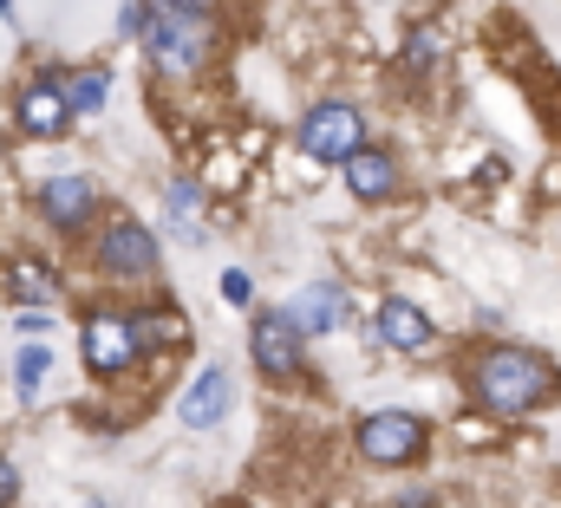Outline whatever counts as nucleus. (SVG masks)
<instances>
[{
  "mask_svg": "<svg viewBox=\"0 0 561 508\" xmlns=\"http://www.w3.org/2000/svg\"><path fill=\"white\" fill-rule=\"evenodd\" d=\"M470 391H477V404H490L496 417H523V411L549 404L556 372H549V359H536V353L496 346V353H483V359L470 366Z\"/></svg>",
  "mask_w": 561,
  "mask_h": 508,
  "instance_id": "1",
  "label": "nucleus"
},
{
  "mask_svg": "<svg viewBox=\"0 0 561 508\" xmlns=\"http://www.w3.org/2000/svg\"><path fill=\"white\" fill-rule=\"evenodd\" d=\"M144 53H150V66H163V72H196L203 59H209V26H203V13H176V7H157L150 20H144Z\"/></svg>",
  "mask_w": 561,
  "mask_h": 508,
  "instance_id": "2",
  "label": "nucleus"
},
{
  "mask_svg": "<svg viewBox=\"0 0 561 508\" xmlns=\"http://www.w3.org/2000/svg\"><path fill=\"white\" fill-rule=\"evenodd\" d=\"M300 150L320 163H346L353 150H366V118L353 105H313L300 118Z\"/></svg>",
  "mask_w": 561,
  "mask_h": 508,
  "instance_id": "3",
  "label": "nucleus"
},
{
  "mask_svg": "<svg viewBox=\"0 0 561 508\" xmlns=\"http://www.w3.org/2000/svg\"><path fill=\"white\" fill-rule=\"evenodd\" d=\"M79 346H85V366H92L99 379H118V372L138 359L144 339H138V320H125V313H92Z\"/></svg>",
  "mask_w": 561,
  "mask_h": 508,
  "instance_id": "4",
  "label": "nucleus"
},
{
  "mask_svg": "<svg viewBox=\"0 0 561 508\" xmlns=\"http://www.w3.org/2000/svg\"><path fill=\"white\" fill-rule=\"evenodd\" d=\"M424 450V424L412 411H373L359 424V457L366 463H412Z\"/></svg>",
  "mask_w": 561,
  "mask_h": 508,
  "instance_id": "5",
  "label": "nucleus"
},
{
  "mask_svg": "<svg viewBox=\"0 0 561 508\" xmlns=\"http://www.w3.org/2000/svg\"><path fill=\"white\" fill-rule=\"evenodd\" d=\"M99 267H105L112 280H150V274H157V235H150L144 222H112V229L99 235Z\"/></svg>",
  "mask_w": 561,
  "mask_h": 508,
  "instance_id": "6",
  "label": "nucleus"
},
{
  "mask_svg": "<svg viewBox=\"0 0 561 508\" xmlns=\"http://www.w3.org/2000/svg\"><path fill=\"white\" fill-rule=\"evenodd\" d=\"M39 209H46V222H53V229L79 235V229L99 216V189H92V176L59 170V176H46V183H39Z\"/></svg>",
  "mask_w": 561,
  "mask_h": 508,
  "instance_id": "7",
  "label": "nucleus"
},
{
  "mask_svg": "<svg viewBox=\"0 0 561 508\" xmlns=\"http://www.w3.org/2000/svg\"><path fill=\"white\" fill-rule=\"evenodd\" d=\"M249 353H255V366H262L275 384H294V379H300V333L287 326V313H255Z\"/></svg>",
  "mask_w": 561,
  "mask_h": 508,
  "instance_id": "8",
  "label": "nucleus"
},
{
  "mask_svg": "<svg viewBox=\"0 0 561 508\" xmlns=\"http://www.w3.org/2000/svg\"><path fill=\"white\" fill-rule=\"evenodd\" d=\"M222 417H229V372L222 366H203L190 379V391L176 397V424L183 430H216Z\"/></svg>",
  "mask_w": 561,
  "mask_h": 508,
  "instance_id": "9",
  "label": "nucleus"
},
{
  "mask_svg": "<svg viewBox=\"0 0 561 508\" xmlns=\"http://www.w3.org/2000/svg\"><path fill=\"white\" fill-rule=\"evenodd\" d=\"M280 313H287V326H294V333H333V326H340V313H346V293H340L333 280H313V287H300Z\"/></svg>",
  "mask_w": 561,
  "mask_h": 508,
  "instance_id": "10",
  "label": "nucleus"
},
{
  "mask_svg": "<svg viewBox=\"0 0 561 508\" xmlns=\"http://www.w3.org/2000/svg\"><path fill=\"white\" fill-rule=\"evenodd\" d=\"M13 118L26 137H59V130L72 125V112H66V92L59 85H26L20 92V105H13Z\"/></svg>",
  "mask_w": 561,
  "mask_h": 508,
  "instance_id": "11",
  "label": "nucleus"
},
{
  "mask_svg": "<svg viewBox=\"0 0 561 508\" xmlns=\"http://www.w3.org/2000/svg\"><path fill=\"white\" fill-rule=\"evenodd\" d=\"M346 189H353L359 203H386V196L399 189V163H392L386 150H353V157H346Z\"/></svg>",
  "mask_w": 561,
  "mask_h": 508,
  "instance_id": "12",
  "label": "nucleus"
},
{
  "mask_svg": "<svg viewBox=\"0 0 561 508\" xmlns=\"http://www.w3.org/2000/svg\"><path fill=\"white\" fill-rule=\"evenodd\" d=\"M379 339H386L392 353H431L437 333H431V320H424L412 300H386V307H379Z\"/></svg>",
  "mask_w": 561,
  "mask_h": 508,
  "instance_id": "13",
  "label": "nucleus"
},
{
  "mask_svg": "<svg viewBox=\"0 0 561 508\" xmlns=\"http://www.w3.org/2000/svg\"><path fill=\"white\" fill-rule=\"evenodd\" d=\"M7 287H13V300H20L26 313L53 307V293H59V287H53V274H46L39 261H13V267H7Z\"/></svg>",
  "mask_w": 561,
  "mask_h": 508,
  "instance_id": "14",
  "label": "nucleus"
},
{
  "mask_svg": "<svg viewBox=\"0 0 561 508\" xmlns=\"http://www.w3.org/2000/svg\"><path fill=\"white\" fill-rule=\"evenodd\" d=\"M59 92H66V112H72V118H92V112L112 99V72H105V66H85V72H79L72 85H59Z\"/></svg>",
  "mask_w": 561,
  "mask_h": 508,
  "instance_id": "15",
  "label": "nucleus"
},
{
  "mask_svg": "<svg viewBox=\"0 0 561 508\" xmlns=\"http://www.w3.org/2000/svg\"><path fill=\"white\" fill-rule=\"evenodd\" d=\"M46 379H53V353L33 339V346L13 359V384H20V397H39V384H46Z\"/></svg>",
  "mask_w": 561,
  "mask_h": 508,
  "instance_id": "16",
  "label": "nucleus"
},
{
  "mask_svg": "<svg viewBox=\"0 0 561 508\" xmlns=\"http://www.w3.org/2000/svg\"><path fill=\"white\" fill-rule=\"evenodd\" d=\"M170 216H176V235H183V242H203V222H196V183H176V189H170Z\"/></svg>",
  "mask_w": 561,
  "mask_h": 508,
  "instance_id": "17",
  "label": "nucleus"
},
{
  "mask_svg": "<svg viewBox=\"0 0 561 508\" xmlns=\"http://www.w3.org/2000/svg\"><path fill=\"white\" fill-rule=\"evenodd\" d=\"M249 293H255V287H249V274H242V267H229V274H222V300H229V307H249Z\"/></svg>",
  "mask_w": 561,
  "mask_h": 508,
  "instance_id": "18",
  "label": "nucleus"
},
{
  "mask_svg": "<svg viewBox=\"0 0 561 508\" xmlns=\"http://www.w3.org/2000/svg\"><path fill=\"white\" fill-rule=\"evenodd\" d=\"M13 496H20V470H13V463H0V508L13 503Z\"/></svg>",
  "mask_w": 561,
  "mask_h": 508,
  "instance_id": "19",
  "label": "nucleus"
},
{
  "mask_svg": "<svg viewBox=\"0 0 561 508\" xmlns=\"http://www.w3.org/2000/svg\"><path fill=\"white\" fill-rule=\"evenodd\" d=\"M46 326H53V320H46V313H20V333H26V339H39V333H46Z\"/></svg>",
  "mask_w": 561,
  "mask_h": 508,
  "instance_id": "20",
  "label": "nucleus"
},
{
  "mask_svg": "<svg viewBox=\"0 0 561 508\" xmlns=\"http://www.w3.org/2000/svg\"><path fill=\"white\" fill-rule=\"evenodd\" d=\"M419 59H431V33H419V39L405 46V66H419Z\"/></svg>",
  "mask_w": 561,
  "mask_h": 508,
  "instance_id": "21",
  "label": "nucleus"
},
{
  "mask_svg": "<svg viewBox=\"0 0 561 508\" xmlns=\"http://www.w3.org/2000/svg\"><path fill=\"white\" fill-rule=\"evenodd\" d=\"M157 7H176V13H209V0H157Z\"/></svg>",
  "mask_w": 561,
  "mask_h": 508,
  "instance_id": "22",
  "label": "nucleus"
},
{
  "mask_svg": "<svg viewBox=\"0 0 561 508\" xmlns=\"http://www.w3.org/2000/svg\"><path fill=\"white\" fill-rule=\"evenodd\" d=\"M0 13H7V20H13V0H0Z\"/></svg>",
  "mask_w": 561,
  "mask_h": 508,
  "instance_id": "23",
  "label": "nucleus"
},
{
  "mask_svg": "<svg viewBox=\"0 0 561 508\" xmlns=\"http://www.w3.org/2000/svg\"><path fill=\"white\" fill-rule=\"evenodd\" d=\"M92 508H99V503H92Z\"/></svg>",
  "mask_w": 561,
  "mask_h": 508,
  "instance_id": "24",
  "label": "nucleus"
}]
</instances>
